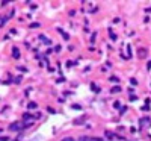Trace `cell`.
Returning <instances> with one entry per match:
<instances>
[{"instance_id":"obj_4","label":"cell","mask_w":151,"mask_h":141,"mask_svg":"<svg viewBox=\"0 0 151 141\" xmlns=\"http://www.w3.org/2000/svg\"><path fill=\"white\" fill-rule=\"evenodd\" d=\"M40 38H41V41H42V43H45V44H50V43H52V41H50V40H47V38H45L44 35H41Z\"/></svg>"},{"instance_id":"obj_9","label":"cell","mask_w":151,"mask_h":141,"mask_svg":"<svg viewBox=\"0 0 151 141\" xmlns=\"http://www.w3.org/2000/svg\"><path fill=\"white\" fill-rule=\"evenodd\" d=\"M95 36H97V33H92V38H91V41H92V43L95 41Z\"/></svg>"},{"instance_id":"obj_6","label":"cell","mask_w":151,"mask_h":141,"mask_svg":"<svg viewBox=\"0 0 151 141\" xmlns=\"http://www.w3.org/2000/svg\"><path fill=\"white\" fill-rule=\"evenodd\" d=\"M119 89H121L119 86H115V88H113V89H112V93H118V91H119Z\"/></svg>"},{"instance_id":"obj_11","label":"cell","mask_w":151,"mask_h":141,"mask_svg":"<svg viewBox=\"0 0 151 141\" xmlns=\"http://www.w3.org/2000/svg\"><path fill=\"white\" fill-rule=\"evenodd\" d=\"M0 132H2V129H0Z\"/></svg>"},{"instance_id":"obj_1","label":"cell","mask_w":151,"mask_h":141,"mask_svg":"<svg viewBox=\"0 0 151 141\" xmlns=\"http://www.w3.org/2000/svg\"><path fill=\"white\" fill-rule=\"evenodd\" d=\"M9 129H11V131H20L21 126H20V123H14V124L9 126Z\"/></svg>"},{"instance_id":"obj_7","label":"cell","mask_w":151,"mask_h":141,"mask_svg":"<svg viewBox=\"0 0 151 141\" xmlns=\"http://www.w3.org/2000/svg\"><path fill=\"white\" fill-rule=\"evenodd\" d=\"M62 141H76V140H74V138H71V137H70V138H64V140H62Z\"/></svg>"},{"instance_id":"obj_5","label":"cell","mask_w":151,"mask_h":141,"mask_svg":"<svg viewBox=\"0 0 151 141\" xmlns=\"http://www.w3.org/2000/svg\"><path fill=\"white\" fill-rule=\"evenodd\" d=\"M91 86H92V91H97V93H98V91H100V88H98V86H97V85H95V84H92V85H91Z\"/></svg>"},{"instance_id":"obj_10","label":"cell","mask_w":151,"mask_h":141,"mask_svg":"<svg viewBox=\"0 0 151 141\" xmlns=\"http://www.w3.org/2000/svg\"><path fill=\"white\" fill-rule=\"evenodd\" d=\"M3 23H5V18H0V26H2Z\"/></svg>"},{"instance_id":"obj_2","label":"cell","mask_w":151,"mask_h":141,"mask_svg":"<svg viewBox=\"0 0 151 141\" xmlns=\"http://www.w3.org/2000/svg\"><path fill=\"white\" fill-rule=\"evenodd\" d=\"M80 141H101L100 138H89V137H85V138H82Z\"/></svg>"},{"instance_id":"obj_3","label":"cell","mask_w":151,"mask_h":141,"mask_svg":"<svg viewBox=\"0 0 151 141\" xmlns=\"http://www.w3.org/2000/svg\"><path fill=\"white\" fill-rule=\"evenodd\" d=\"M12 56H14L15 59H18V58H20V52H18V49H14V50H12Z\"/></svg>"},{"instance_id":"obj_8","label":"cell","mask_w":151,"mask_h":141,"mask_svg":"<svg viewBox=\"0 0 151 141\" xmlns=\"http://www.w3.org/2000/svg\"><path fill=\"white\" fill-rule=\"evenodd\" d=\"M36 106V103H33V102H30V103H29V108H35Z\"/></svg>"}]
</instances>
